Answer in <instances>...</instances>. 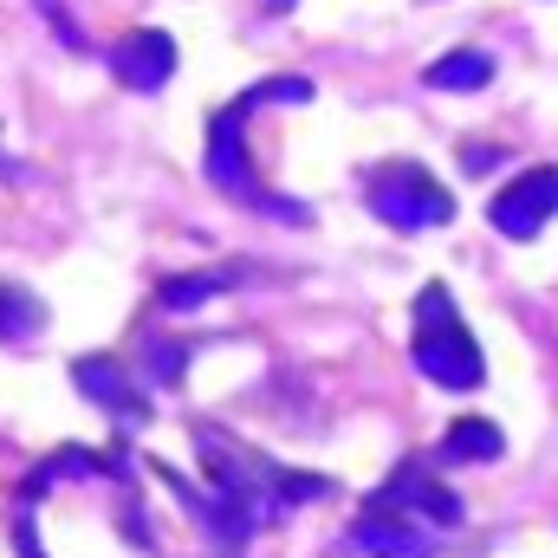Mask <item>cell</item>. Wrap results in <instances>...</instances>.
Instances as JSON below:
<instances>
[{
  "label": "cell",
  "instance_id": "obj_2",
  "mask_svg": "<svg viewBox=\"0 0 558 558\" xmlns=\"http://www.w3.org/2000/svg\"><path fill=\"white\" fill-rule=\"evenodd\" d=\"M260 98H267V85H254L247 98H234V105L215 118V131H208V182H215L228 202H247V208H260V215H274V221H305V208H299V202H286V195H274V189L254 175L247 149H241L247 111H254Z\"/></svg>",
  "mask_w": 558,
  "mask_h": 558
},
{
  "label": "cell",
  "instance_id": "obj_10",
  "mask_svg": "<svg viewBox=\"0 0 558 558\" xmlns=\"http://www.w3.org/2000/svg\"><path fill=\"white\" fill-rule=\"evenodd\" d=\"M507 441H500V428L487 416H461L448 435H441V468H454V461H494Z\"/></svg>",
  "mask_w": 558,
  "mask_h": 558
},
{
  "label": "cell",
  "instance_id": "obj_8",
  "mask_svg": "<svg viewBox=\"0 0 558 558\" xmlns=\"http://www.w3.org/2000/svg\"><path fill=\"white\" fill-rule=\"evenodd\" d=\"M72 377H78V390H85L92 403H105L111 416H124V422H143V416H149V403H143L137 377H131L124 364H111V357H85V364H72Z\"/></svg>",
  "mask_w": 558,
  "mask_h": 558
},
{
  "label": "cell",
  "instance_id": "obj_11",
  "mask_svg": "<svg viewBox=\"0 0 558 558\" xmlns=\"http://www.w3.org/2000/svg\"><path fill=\"white\" fill-rule=\"evenodd\" d=\"M435 92H481L487 78H494V59L487 52H474V46H461V52H448V59H435L428 72H422Z\"/></svg>",
  "mask_w": 558,
  "mask_h": 558
},
{
  "label": "cell",
  "instance_id": "obj_13",
  "mask_svg": "<svg viewBox=\"0 0 558 558\" xmlns=\"http://www.w3.org/2000/svg\"><path fill=\"white\" fill-rule=\"evenodd\" d=\"M279 7H286V0H279Z\"/></svg>",
  "mask_w": 558,
  "mask_h": 558
},
{
  "label": "cell",
  "instance_id": "obj_14",
  "mask_svg": "<svg viewBox=\"0 0 558 558\" xmlns=\"http://www.w3.org/2000/svg\"><path fill=\"white\" fill-rule=\"evenodd\" d=\"M46 7H52V0H46Z\"/></svg>",
  "mask_w": 558,
  "mask_h": 558
},
{
  "label": "cell",
  "instance_id": "obj_9",
  "mask_svg": "<svg viewBox=\"0 0 558 558\" xmlns=\"http://www.w3.org/2000/svg\"><path fill=\"white\" fill-rule=\"evenodd\" d=\"M39 331H46V305L26 286L0 279V344H39Z\"/></svg>",
  "mask_w": 558,
  "mask_h": 558
},
{
  "label": "cell",
  "instance_id": "obj_6",
  "mask_svg": "<svg viewBox=\"0 0 558 558\" xmlns=\"http://www.w3.org/2000/svg\"><path fill=\"white\" fill-rule=\"evenodd\" d=\"M371 507L416 513V520H428V526H435V520H441V526H461V500H454V494H448V487H441V481L422 468V461H403V468L390 474V487H384Z\"/></svg>",
  "mask_w": 558,
  "mask_h": 558
},
{
  "label": "cell",
  "instance_id": "obj_7",
  "mask_svg": "<svg viewBox=\"0 0 558 558\" xmlns=\"http://www.w3.org/2000/svg\"><path fill=\"white\" fill-rule=\"evenodd\" d=\"M118 78L131 85V92H162L169 78H175V39L162 33V26H137V33H124L118 39Z\"/></svg>",
  "mask_w": 558,
  "mask_h": 558
},
{
  "label": "cell",
  "instance_id": "obj_4",
  "mask_svg": "<svg viewBox=\"0 0 558 558\" xmlns=\"http://www.w3.org/2000/svg\"><path fill=\"white\" fill-rule=\"evenodd\" d=\"M553 215H558V169H526V175H513V182L487 202V221H494L507 241H533Z\"/></svg>",
  "mask_w": 558,
  "mask_h": 558
},
{
  "label": "cell",
  "instance_id": "obj_3",
  "mask_svg": "<svg viewBox=\"0 0 558 558\" xmlns=\"http://www.w3.org/2000/svg\"><path fill=\"white\" fill-rule=\"evenodd\" d=\"M364 195H371V215H377V221H390V228H403V234L448 228V221H454V195H448L422 162H410V156H397V162L371 169Z\"/></svg>",
  "mask_w": 558,
  "mask_h": 558
},
{
  "label": "cell",
  "instance_id": "obj_5",
  "mask_svg": "<svg viewBox=\"0 0 558 558\" xmlns=\"http://www.w3.org/2000/svg\"><path fill=\"white\" fill-rule=\"evenodd\" d=\"M351 546L371 553V558H435L441 553L435 526H428V520H403L397 507H371V513L351 526Z\"/></svg>",
  "mask_w": 558,
  "mask_h": 558
},
{
  "label": "cell",
  "instance_id": "obj_12",
  "mask_svg": "<svg viewBox=\"0 0 558 558\" xmlns=\"http://www.w3.org/2000/svg\"><path fill=\"white\" fill-rule=\"evenodd\" d=\"M215 286H221V279H169V286H162V305L189 312V305H202V299H208Z\"/></svg>",
  "mask_w": 558,
  "mask_h": 558
},
{
  "label": "cell",
  "instance_id": "obj_1",
  "mask_svg": "<svg viewBox=\"0 0 558 558\" xmlns=\"http://www.w3.org/2000/svg\"><path fill=\"white\" fill-rule=\"evenodd\" d=\"M410 357H416L422 377H428V384H441V390H474V384L487 377V357H481L474 331L461 325V312H454V292H448L441 279L416 292V331H410Z\"/></svg>",
  "mask_w": 558,
  "mask_h": 558
}]
</instances>
